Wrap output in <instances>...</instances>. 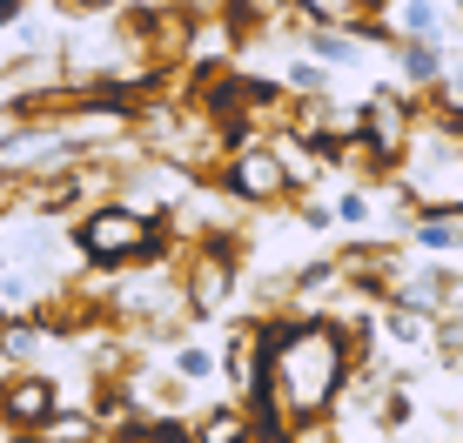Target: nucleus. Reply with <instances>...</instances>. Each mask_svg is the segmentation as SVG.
Returning a JSON list of instances; mask_svg holds the SVG:
<instances>
[{"mask_svg": "<svg viewBox=\"0 0 463 443\" xmlns=\"http://www.w3.org/2000/svg\"><path fill=\"white\" fill-rule=\"evenodd\" d=\"M282 88L302 94V101H316V94H329V68H323L316 54H296L289 68H282Z\"/></svg>", "mask_w": 463, "mask_h": 443, "instance_id": "13", "label": "nucleus"}, {"mask_svg": "<svg viewBox=\"0 0 463 443\" xmlns=\"http://www.w3.org/2000/svg\"><path fill=\"white\" fill-rule=\"evenodd\" d=\"M21 128H27V108H21V101H0V148H7Z\"/></svg>", "mask_w": 463, "mask_h": 443, "instance_id": "15", "label": "nucleus"}, {"mask_svg": "<svg viewBox=\"0 0 463 443\" xmlns=\"http://www.w3.org/2000/svg\"><path fill=\"white\" fill-rule=\"evenodd\" d=\"M222 195L229 202H249V209H269V202H289V168H282V155L269 148V141H242V148H229V162H222Z\"/></svg>", "mask_w": 463, "mask_h": 443, "instance_id": "3", "label": "nucleus"}, {"mask_svg": "<svg viewBox=\"0 0 463 443\" xmlns=\"http://www.w3.org/2000/svg\"><path fill=\"white\" fill-rule=\"evenodd\" d=\"M363 27H329V21H309V54L323 61V68H356L363 61Z\"/></svg>", "mask_w": 463, "mask_h": 443, "instance_id": "8", "label": "nucleus"}, {"mask_svg": "<svg viewBox=\"0 0 463 443\" xmlns=\"http://www.w3.org/2000/svg\"><path fill=\"white\" fill-rule=\"evenodd\" d=\"M343 222V229H370V215H376V202H370V188H349V195H336V209H329Z\"/></svg>", "mask_w": 463, "mask_h": 443, "instance_id": "14", "label": "nucleus"}, {"mask_svg": "<svg viewBox=\"0 0 463 443\" xmlns=\"http://www.w3.org/2000/svg\"><path fill=\"white\" fill-rule=\"evenodd\" d=\"M168 370L175 376H182V383H215V376H222V350H215V343H175V363H168Z\"/></svg>", "mask_w": 463, "mask_h": 443, "instance_id": "10", "label": "nucleus"}, {"mask_svg": "<svg viewBox=\"0 0 463 443\" xmlns=\"http://www.w3.org/2000/svg\"><path fill=\"white\" fill-rule=\"evenodd\" d=\"M235 282H242L235 249L222 242V235H202V242L188 249V262H182V303H188V316H195V323L222 316L235 303Z\"/></svg>", "mask_w": 463, "mask_h": 443, "instance_id": "2", "label": "nucleus"}, {"mask_svg": "<svg viewBox=\"0 0 463 443\" xmlns=\"http://www.w3.org/2000/svg\"><path fill=\"white\" fill-rule=\"evenodd\" d=\"M457 14H463V0H457Z\"/></svg>", "mask_w": 463, "mask_h": 443, "instance_id": "19", "label": "nucleus"}, {"mask_svg": "<svg viewBox=\"0 0 463 443\" xmlns=\"http://www.w3.org/2000/svg\"><path fill=\"white\" fill-rule=\"evenodd\" d=\"M0 443H27V437H21V430H14V423H7V417H0Z\"/></svg>", "mask_w": 463, "mask_h": 443, "instance_id": "17", "label": "nucleus"}, {"mask_svg": "<svg viewBox=\"0 0 463 443\" xmlns=\"http://www.w3.org/2000/svg\"><path fill=\"white\" fill-rule=\"evenodd\" d=\"M54 410H61V383H54L47 370H21V376H7V383H0V417H7L21 437L41 430Z\"/></svg>", "mask_w": 463, "mask_h": 443, "instance_id": "4", "label": "nucleus"}, {"mask_svg": "<svg viewBox=\"0 0 463 443\" xmlns=\"http://www.w3.org/2000/svg\"><path fill=\"white\" fill-rule=\"evenodd\" d=\"M302 21H329V27H363L370 21V0H296Z\"/></svg>", "mask_w": 463, "mask_h": 443, "instance_id": "11", "label": "nucleus"}, {"mask_svg": "<svg viewBox=\"0 0 463 443\" xmlns=\"http://www.w3.org/2000/svg\"><path fill=\"white\" fill-rule=\"evenodd\" d=\"M27 443H101V417H94V410H68V403H61L41 430H27Z\"/></svg>", "mask_w": 463, "mask_h": 443, "instance_id": "9", "label": "nucleus"}, {"mask_svg": "<svg viewBox=\"0 0 463 443\" xmlns=\"http://www.w3.org/2000/svg\"><path fill=\"white\" fill-rule=\"evenodd\" d=\"M74 249L94 269H135V262H162V222L135 202H94L74 222Z\"/></svg>", "mask_w": 463, "mask_h": 443, "instance_id": "1", "label": "nucleus"}, {"mask_svg": "<svg viewBox=\"0 0 463 443\" xmlns=\"http://www.w3.org/2000/svg\"><path fill=\"white\" fill-rule=\"evenodd\" d=\"M457 423H463V403H457Z\"/></svg>", "mask_w": 463, "mask_h": 443, "instance_id": "18", "label": "nucleus"}, {"mask_svg": "<svg viewBox=\"0 0 463 443\" xmlns=\"http://www.w3.org/2000/svg\"><path fill=\"white\" fill-rule=\"evenodd\" d=\"M390 34L396 41H450V27H443V7L437 0H390Z\"/></svg>", "mask_w": 463, "mask_h": 443, "instance_id": "6", "label": "nucleus"}, {"mask_svg": "<svg viewBox=\"0 0 463 443\" xmlns=\"http://www.w3.org/2000/svg\"><path fill=\"white\" fill-rule=\"evenodd\" d=\"M410 235H417V249H437V256L463 249V222L450 215H410Z\"/></svg>", "mask_w": 463, "mask_h": 443, "instance_id": "12", "label": "nucleus"}, {"mask_svg": "<svg viewBox=\"0 0 463 443\" xmlns=\"http://www.w3.org/2000/svg\"><path fill=\"white\" fill-rule=\"evenodd\" d=\"M188 443H262V423L249 403H215L188 423Z\"/></svg>", "mask_w": 463, "mask_h": 443, "instance_id": "5", "label": "nucleus"}, {"mask_svg": "<svg viewBox=\"0 0 463 443\" xmlns=\"http://www.w3.org/2000/svg\"><path fill=\"white\" fill-rule=\"evenodd\" d=\"M396 47V68H403L410 88H437L443 68H450V54H443V41H390Z\"/></svg>", "mask_w": 463, "mask_h": 443, "instance_id": "7", "label": "nucleus"}, {"mask_svg": "<svg viewBox=\"0 0 463 443\" xmlns=\"http://www.w3.org/2000/svg\"><path fill=\"white\" fill-rule=\"evenodd\" d=\"M68 7H74V14H115L121 0H68Z\"/></svg>", "mask_w": 463, "mask_h": 443, "instance_id": "16", "label": "nucleus"}]
</instances>
